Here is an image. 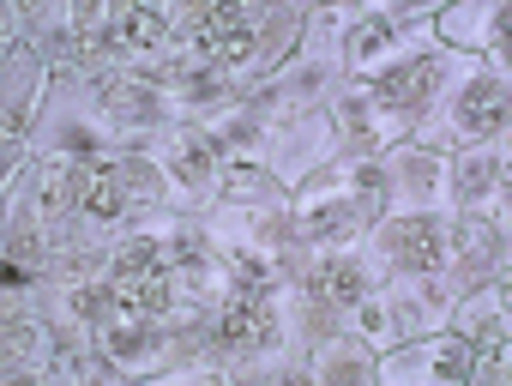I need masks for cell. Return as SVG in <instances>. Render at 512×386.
<instances>
[{"mask_svg":"<svg viewBox=\"0 0 512 386\" xmlns=\"http://www.w3.org/2000/svg\"><path fill=\"white\" fill-rule=\"evenodd\" d=\"M217 332H223L229 344H266V338H272V308H266L260 296H235V302L223 308Z\"/></svg>","mask_w":512,"mask_h":386,"instance_id":"obj_1","label":"cell"},{"mask_svg":"<svg viewBox=\"0 0 512 386\" xmlns=\"http://www.w3.org/2000/svg\"><path fill=\"white\" fill-rule=\"evenodd\" d=\"M392 248H398V260L404 266H440V236H434V224H404L398 236H392Z\"/></svg>","mask_w":512,"mask_h":386,"instance_id":"obj_2","label":"cell"},{"mask_svg":"<svg viewBox=\"0 0 512 386\" xmlns=\"http://www.w3.org/2000/svg\"><path fill=\"white\" fill-rule=\"evenodd\" d=\"M127 206V187H121V175L115 169H97L91 181H85V212H97V218H115Z\"/></svg>","mask_w":512,"mask_h":386,"instance_id":"obj_3","label":"cell"},{"mask_svg":"<svg viewBox=\"0 0 512 386\" xmlns=\"http://www.w3.org/2000/svg\"><path fill=\"white\" fill-rule=\"evenodd\" d=\"M151 43H163V19L157 13H121L115 49H151Z\"/></svg>","mask_w":512,"mask_h":386,"instance_id":"obj_4","label":"cell"},{"mask_svg":"<svg viewBox=\"0 0 512 386\" xmlns=\"http://www.w3.org/2000/svg\"><path fill=\"white\" fill-rule=\"evenodd\" d=\"M320 296H332V302H356L362 296V272L356 266H320Z\"/></svg>","mask_w":512,"mask_h":386,"instance_id":"obj_5","label":"cell"},{"mask_svg":"<svg viewBox=\"0 0 512 386\" xmlns=\"http://www.w3.org/2000/svg\"><path fill=\"white\" fill-rule=\"evenodd\" d=\"M199 49L217 55V61H241V55L253 49V37H247V31H199Z\"/></svg>","mask_w":512,"mask_h":386,"instance_id":"obj_6","label":"cell"},{"mask_svg":"<svg viewBox=\"0 0 512 386\" xmlns=\"http://www.w3.org/2000/svg\"><path fill=\"white\" fill-rule=\"evenodd\" d=\"M464 115L476 121V127H500V115H506V103L482 85V91H470V103H464Z\"/></svg>","mask_w":512,"mask_h":386,"instance_id":"obj_7","label":"cell"},{"mask_svg":"<svg viewBox=\"0 0 512 386\" xmlns=\"http://www.w3.org/2000/svg\"><path fill=\"white\" fill-rule=\"evenodd\" d=\"M434 85V61H422V67H410L404 79H398V97H416V91H428Z\"/></svg>","mask_w":512,"mask_h":386,"instance_id":"obj_8","label":"cell"}]
</instances>
